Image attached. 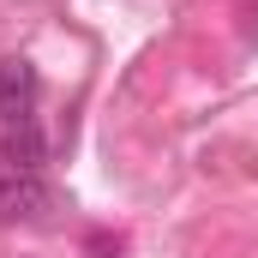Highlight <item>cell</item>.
<instances>
[{
  "label": "cell",
  "instance_id": "1",
  "mask_svg": "<svg viewBox=\"0 0 258 258\" xmlns=\"http://www.w3.org/2000/svg\"><path fill=\"white\" fill-rule=\"evenodd\" d=\"M48 204H54V192H48L42 174L6 168V162H0V222H36Z\"/></svg>",
  "mask_w": 258,
  "mask_h": 258
},
{
  "label": "cell",
  "instance_id": "2",
  "mask_svg": "<svg viewBox=\"0 0 258 258\" xmlns=\"http://www.w3.org/2000/svg\"><path fill=\"white\" fill-rule=\"evenodd\" d=\"M36 96H42V78L30 60H0V126H24L36 120Z\"/></svg>",
  "mask_w": 258,
  "mask_h": 258
},
{
  "label": "cell",
  "instance_id": "3",
  "mask_svg": "<svg viewBox=\"0 0 258 258\" xmlns=\"http://www.w3.org/2000/svg\"><path fill=\"white\" fill-rule=\"evenodd\" d=\"M42 156H48V144H42L36 120L6 126V138H0V162H6V168H30V174H42Z\"/></svg>",
  "mask_w": 258,
  "mask_h": 258
}]
</instances>
